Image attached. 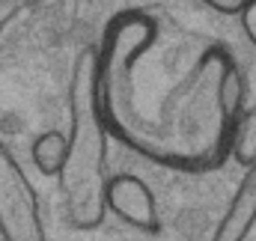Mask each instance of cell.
<instances>
[{
  "instance_id": "obj_5",
  "label": "cell",
  "mask_w": 256,
  "mask_h": 241,
  "mask_svg": "<svg viewBox=\"0 0 256 241\" xmlns=\"http://www.w3.org/2000/svg\"><path fill=\"white\" fill-rule=\"evenodd\" d=\"M256 226V164L248 167L244 179L238 182L230 208L224 212L212 241H248Z\"/></svg>"
},
{
  "instance_id": "obj_7",
  "label": "cell",
  "mask_w": 256,
  "mask_h": 241,
  "mask_svg": "<svg viewBox=\"0 0 256 241\" xmlns=\"http://www.w3.org/2000/svg\"><path fill=\"white\" fill-rule=\"evenodd\" d=\"M230 158L236 164H242L244 170L256 164V104L242 108V114L236 120L232 140H230Z\"/></svg>"
},
{
  "instance_id": "obj_11",
  "label": "cell",
  "mask_w": 256,
  "mask_h": 241,
  "mask_svg": "<svg viewBox=\"0 0 256 241\" xmlns=\"http://www.w3.org/2000/svg\"><path fill=\"white\" fill-rule=\"evenodd\" d=\"M202 3H206V0H202Z\"/></svg>"
},
{
  "instance_id": "obj_1",
  "label": "cell",
  "mask_w": 256,
  "mask_h": 241,
  "mask_svg": "<svg viewBox=\"0 0 256 241\" xmlns=\"http://www.w3.org/2000/svg\"><path fill=\"white\" fill-rule=\"evenodd\" d=\"M96 48V98L110 137L176 173H212L230 158L244 78L218 42H196L146 9L116 12Z\"/></svg>"
},
{
  "instance_id": "obj_6",
  "label": "cell",
  "mask_w": 256,
  "mask_h": 241,
  "mask_svg": "<svg viewBox=\"0 0 256 241\" xmlns=\"http://www.w3.org/2000/svg\"><path fill=\"white\" fill-rule=\"evenodd\" d=\"M30 155H33V164L42 176L54 179L60 176L63 170V158H66V134L57 128H48L42 131L33 143H30Z\"/></svg>"
},
{
  "instance_id": "obj_3",
  "label": "cell",
  "mask_w": 256,
  "mask_h": 241,
  "mask_svg": "<svg viewBox=\"0 0 256 241\" xmlns=\"http://www.w3.org/2000/svg\"><path fill=\"white\" fill-rule=\"evenodd\" d=\"M0 238L48 241L39 194L15 152L0 140Z\"/></svg>"
},
{
  "instance_id": "obj_4",
  "label": "cell",
  "mask_w": 256,
  "mask_h": 241,
  "mask_svg": "<svg viewBox=\"0 0 256 241\" xmlns=\"http://www.w3.org/2000/svg\"><path fill=\"white\" fill-rule=\"evenodd\" d=\"M104 208L126 226L140 232H158V202L146 182L134 173H116L104 188Z\"/></svg>"
},
{
  "instance_id": "obj_2",
  "label": "cell",
  "mask_w": 256,
  "mask_h": 241,
  "mask_svg": "<svg viewBox=\"0 0 256 241\" xmlns=\"http://www.w3.org/2000/svg\"><path fill=\"white\" fill-rule=\"evenodd\" d=\"M108 143L110 134L98 114L96 98V48L86 45L78 51L68 86V134H66V158L60 170L66 220L74 230L102 226L104 188H108Z\"/></svg>"
},
{
  "instance_id": "obj_10",
  "label": "cell",
  "mask_w": 256,
  "mask_h": 241,
  "mask_svg": "<svg viewBox=\"0 0 256 241\" xmlns=\"http://www.w3.org/2000/svg\"><path fill=\"white\" fill-rule=\"evenodd\" d=\"M244 3L248 0H206V6H212L214 12H224V15H238V9Z\"/></svg>"
},
{
  "instance_id": "obj_8",
  "label": "cell",
  "mask_w": 256,
  "mask_h": 241,
  "mask_svg": "<svg viewBox=\"0 0 256 241\" xmlns=\"http://www.w3.org/2000/svg\"><path fill=\"white\" fill-rule=\"evenodd\" d=\"M33 3H36V0H0V39H3L6 27H9L21 12H27Z\"/></svg>"
},
{
  "instance_id": "obj_9",
  "label": "cell",
  "mask_w": 256,
  "mask_h": 241,
  "mask_svg": "<svg viewBox=\"0 0 256 241\" xmlns=\"http://www.w3.org/2000/svg\"><path fill=\"white\" fill-rule=\"evenodd\" d=\"M238 21H242L244 36L250 39V45L256 48V0H248V3L238 9Z\"/></svg>"
}]
</instances>
